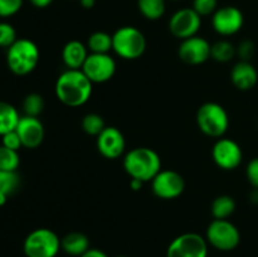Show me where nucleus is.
I'll return each mask as SVG.
<instances>
[{"label":"nucleus","instance_id":"f257e3e1","mask_svg":"<svg viewBox=\"0 0 258 257\" xmlns=\"http://www.w3.org/2000/svg\"><path fill=\"white\" fill-rule=\"evenodd\" d=\"M55 95L64 105L78 107L90 100L92 95V82L82 70H68L58 77L55 82Z\"/></svg>","mask_w":258,"mask_h":257},{"label":"nucleus","instance_id":"f03ea898","mask_svg":"<svg viewBox=\"0 0 258 257\" xmlns=\"http://www.w3.org/2000/svg\"><path fill=\"white\" fill-rule=\"evenodd\" d=\"M123 168L133 179H139L141 181L153 180L161 170L160 156L153 149H133L125 156Z\"/></svg>","mask_w":258,"mask_h":257},{"label":"nucleus","instance_id":"7ed1b4c3","mask_svg":"<svg viewBox=\"0 0 258 257\" xmlns=\"http://www.w3.org/2000/svg\"><path fill=\"white\" fill-rule=\"evenodd\" d=\"M39 62V49L30 39H17L7 52V63L9 70L17 76H25L34 71Z\"/></svg>","mask_w":258,"mask_h":257},{"label":"nucleus","instance_id":"20e7f679","mask_svg":"<svg viewBox=\"0 0 258 257\" xmlns=\"http://www.w3.org/2000/svg\"><path fill=\"white\" fill-rule=\"evenodd\" d=\"M146 39L135 27H122L112 35V49L123 59H136L145 52Z\"/></svg>","mask_w":258,"mask_h":257},{"label":"nucleus","instance_id":"39448f33","mask_svg":"<svg viewBox=\"0 0 258 257\" xmlns=\"http://www.w3.org/2000/svg\"><path fill=\"white\" fill-rule=\"evenodd\" d=\"M60 248L57 234L48 228H38L30 232L24 239L23 249L27 257H55Z\"/></svg>","mask_w":258,"mask_h":257},{"label":"nucleus","instance_id":"423d86ee","mask_svg":"<svg viewBox=\"0 0 258 257\" xmlns=\"http://www.w3.org/2000/svg\"><path fill=\"white\" fill-rule=\"evenodd\" d=\"M197 122L202 133L212 138H221L227 131L229 118L226 110L216 102H208L201 106L197 113Z\"/></svg>","mask_w":258,"mask_h":257},{"label":"nucleus","instance_id":"0eeeda50","mask_svg":"<svg viewBox=\"0 0 258 257\" xmlns=\"http://www.w3.org/2000/svg\"><path fill=\"white\" fill-rule=\"evenodd\" d=\"M207 239L221 251H231L238 246L241 234L237 227L227 219H214L207 229Z\"/></svg>","mask_w":258,"mask_h":257},{"label":"nucleus","instance_id":"6e6552de","mask_svg":"<svg viewBox=\"0 0 258 257\" xmlns=\"http://www.w3.org/2000/svg\"><path fill=\"white\" fill-rule=\"evenodd\" d=\"M206 239L197 233H184L173 239L166 251V257H207Z\"/></svg>","mask_w":258,"mask_h":257},{"label":"nucleus","instance_id":"1a4fd4ad","mask_svg":"<svg viewBox=\"0 0 258 257\" xmlns=\"http://www.w3.org/2000/svg\"><path fill=\"white\" fill-rule=\"evenodd\" d=\"M116 71V63L107 53H91L82 67V72L92 83L107 82Z\"/></svg>","mask_w":258,"mask_h":257},{"label":"nucleus","instance_id":"9d476101","mask_svg":"<svg viewBox=\"0 0 258 257\" xmlns=\"http://www.w3.org/2000/svg\"><path fill=\"white\" fill-rule=\"evenodd\" d=\"M202 25V17L193 8H184L173 14L169 22V29L174 37L188 39L194 37Z\"/></svg>","mask_w":258,"mask_h":257},{"label":"nucleus","instance_id":"9b49d317","mask_svg":"<svg viewBox=\"0 0 258 257\" xmlns=\"http://www.w3.org/2000/svg\"><path fill=\"white\" fill-rule=\"evenodd\" d=\"M185 188L183 176L174 170H160L153 179V191L161 199H174Z\"/></svg>","mask_w":258,"mask_h":257},{"label":"nucleus","instance_id":"f8f14e48","mask_svg":"<svg viewBox=\"0 0 258 257\" xmlns=\"http://www.w3.org/2000/svg\"><path fill=\"white\" fill-rule=\"evenodd\" d=\"M243 14L236 7H223L217 9L212 19L214 30L222 35L236 34L243 27Z\"/></svg>","mask_w":258,"mask_h":257},{"label":"nucleus","instance_id":"ddd939ff","mask_svg":"<svg viewBox=\"0 0 258 257\" xmlns=\"http://www.w3.org/2000/svg\"><path fill=\"white\" fill-rule=\"evenodd\" d=\"M213 159L217 165L226 170L236 169L242 161V150L236 141L221 139L213 146Z\"/></svg>","mask_w":258,"mask_h":257},{"label":"nucleus","instance_id":"4468645a","mask_svg":"<svg viewBox=\"0 0 258 257\" xmlns=\"http://www.w3.org/2000/svg\"><path fill=\"white\" fill-rule=\"evenodd\" d=\"M211 48L204 38L194 35L183 40L179 47V57L188 65H201L211 57Z\"/></svg>","mask_w":258,"mask_h":257},{"label":"nucleus","instance_id":"2eb2a0df","mask_svg":"<svg viewBox=\"0 0 258 257\" xmlns=\"http://www.w3.org/2000/svg\"><path fill=\"white\" fill-rule=\"evenodd\" d=\"M15 131L22 140V145L27 149H35L42 144L44 139V127L38 117L22 116Z\"/></svg>","mask_w":258,"mask_h":257},{"label":"nucleus","instance_id":"dca6fc26","mask_svg":"<svg viewBox=\"0 0 258 257\" xmlns=\"http://www.w3.org/2000/svg\"><path fill=\"white\" fill-rule=\"evenodd\" d=\"M98 151L107 159H116L125 150V139L118 128L105 127L97 136Z\"/></svg>","mask_w":258,"mask_h":257},{"label":"nucleus","instance_id":"f3484780","mask_svg":"<svg viewBox=\"0 0 258 257\" xmlns=\"http://www.w3.org/2000/svg\"><path fill=\"white\" fill-rule=\"evenodd\" d=\"M231 80L233 85L238 90L247 91L254 87L257 83L258 75L257 71L253 66L246 60H241L233 67L231 73Z\"/></svg>","mask_w":258,"mask_h":257},{"label":"nucleus","instance_id":"a211bd4d","mask_svg":"<svg viewBox=\"0 0 258 257\" xmlns=\"http://www.w3.org/2000/svg\"><path fill=\"white\" fill-rule=\"evenodd\" d=\"M63 62L68 70H80L87 59V48L78 40H71L63 48Z\"/></svg>","mask_w":258,"mask_h":257},{"label":"nucleus","instance_id":"6ab92c4d","mask_svg":"<svg viewBox=\"0 0 258 257\" xmlns=\"http://www.w3.org/2000/svg\"><path fill=\"white\" fill-rule=\"evenodd\" d=\"M60 247L66 253L81 257L90 249V239L80 232H72L63 237V239L60 241Z\"/></svg>","mask_w":258,"mask_h":257},{"label":"nucleus","instance_id":"aec40b11","mask_svg":"<svg viewBox=\"0 0 258 257\" xmlns=\"http://www.w3.org/2000/svg\"><path fill=\"white\" fill-rule=\"evenodd\" d=\"M19 120L20 116L17 108L10 103L0 101V136L14 131Z\"/></svg>","mask_w":258,"mask_h":257},{"label":"nucleus","instance_id":"412c9836","mask_svg":"<svg viewBox=\"0 0 258 257\" xmlns=\"http://www.w3.org/2000/svg\"><path fill=\"white\" fill-rule=\"evenodd\" d=\"M20 178L17 171L0 170V207L7 203L8 198L19 188Z\"/></svg>","mask_w":258,"mask_h":257},{"label":"nucleus","instance_id":"4be33fe9","mask_svg":"<svg viewBox=\"0 0 258 257\" xmlns=\"http://www.w3.org/2000/svg\"><path fill=\"white\" fill-rule=\"evenodd\" d=\"M141 14L149 20H156L165 13V0H138Z\"/></svg>","mask_w":258,"mask_h":257},{"label":"nucleus","instance_id":"5701e85b","mask_svg":"<svg viewBox=\"0 0 258 257\" xmlns=\"http://www.w3.org/2000/svg\"><path fill=\"white\" fill-rule=\"evenodd\" d=\"M236 209L233 198L228 196H221L214 199L212 204V214L216 219H227Z\"/></svg>","mask_w":258,"mask_h":257},{"label":"nucleus","instance_id":"b1692460","mask_svg":"<svg viewBox=\"0 0 258 257\" xmlns=\"http://www.w3.org/2000/svg\"><path fill=\"white\" fill-rule=\"evenodd\" d=\"M88 48L92 53H108L112 49V35L105 32H96L88 38Z\"/></svg>","mask_w":258,"mask_h":257},{"label":"nucleus","instance_id":"393cba45","mask_svg":"<svg viewBox=\"0 0 258 257\" xmlns=\"http://www.w3.org/2000/svg\"><path fill=\"white\" fill-rule=\"evenodd\" d=\"M19 163L20 158L18 151L5 148L4 145H0V170L17 171Z\"/></svg>","mask_w":258,"mask_h":257},{"label":"nucleus","instance_id":"a878e982","mask_svg":"<svg viewBox=\"0 0 258 257\" xmlns=\"http://www.w3.org/2000/svg\"><path fill=\"white\" fill-rule=\"evenodd\" d=\"M234 53H236L234 47L227 40L217 42L211 48V57L216 59L217 62H228L233 58Z\"/></svg>","mask_w":258,"mask_h":257},{"label":"nucleus","instance_id":"bb28decb","mask_svg":"<svg viewBox=\"0 0 258 257\" xmlns=\"http://www.w3.org/2000/svg\"><path fill=\"white\" fill-rule=\"evenodd\" d=\"M44 108V101L43 97L38 93H29L23 101V110L25 115L38 117Z\"/></svg>","mask_w":258,"mask_h":257},{"label":"nucleus","instance_id":"cd10ccee","mask_svg":"<svg viewBox=\"0 0 258 257\" xmlns=\"http://www.w3.org/2000/svg\"><path fill=\"white\" fill-rule=\"evenodd\" d=\"M82 127L85 133L90 134V135L98 136L103 130H105V121L97 113H88L83 117L82 120Z\"/></svg>","mask_w":258,"mask_h":257},{"label":"nucleus","instance_id":"c85d7f7f","mask_svg":"<svg viewBox=\"0 0 258 257\" xmlns=\"http://www.w3.org/2000/svg\"><path fill=\"white\" fill-rule=\"evenodd\" d=\"M17 32L9 23H0V47L9 48L17 40Z\"/></svg>","mask_w":258,"mask_h":257},{"label":"nucleus","instance_id":"c756f323","mask_svg":"<svg viewBox=\"0 0 258 257\" xmlns=\"http://www.w3.org/2000/svg\"><path fill=\"white\" fill-rule=\"evenodd\" d=\"M22 7L23 0H0V18L13 17Z\"/></svg>","mask_w":258,"mask_h":257},{"label":"nucleus","instance_id":"7c9ffc66","mask_svg":"<svg viewBox=\"0 0 258 257\" xmlns=\"http://www.w3.org/2000/svg\"><path fill=\"white\" fill-rule=\"evenodd\" d=\"M193 9L201 17L209 15L217 10V0H194Z\"/></svg>","mask_w":258,"mask_h":257},{"label":"nucleus","instance_id":"2f4dec72","mask_svg":"<svg viewBox=\"0 0 258 257\" xmlns=\"http://www.w3.org/2000/svg\"><path fill=\"white\" fill-rule=\"evenodd\" d=\"M3 138V144L5 148L12 149V150L18 151L20 148H22V140H20L19 135H18L17 131H10V133L5 134V135L2 136Z\"/></svg>","mask_w":258,"mask_h":257},{"label":"nucleus","instance_id":"473e14b6","mask_svg":"<svg viewBox=\"0 0 258 257\" xmlns=\"http://www.w3.org/2000/svg\"><path fill=\"white\" fill-rule=\"evenodd\" d=\"M247 178L249 183L258 189V158H254L253 160L249 161L247 166Z\"/></svg>","mask_w":258,"mask_h":257},{"label":"nucleus","instance_id":"72a5a7b5","mask_svg":"<svg viewBox=\"0 0 258 257\" xmlns=\"http://www.w3.org/2000/svg\"><path fill=\"white\" fill-rule=\"evenodd\" d=\"M254 52V45L253 43L249 42V40H244L239 44V49H238V54L239 57L242 58V60H246L248 62L251 59V57L253 55Z\"/></svg>","mask_w":258,"mask_h":257},{"label":"nucleus","instance_id":"f704fd0d","mask_svg":"<svg viewBox=\"0 0 258 257\" xmlns=\"http://www.w3.org/2000/svg\"><path fill=\"white\" fill-rule=\"evenodd\" d=\"M81 257H107V254L105 252H102L101 249H96V248H90L87 252L82 254Z\"/></svg>","mask_w":258,"mask_h":257},{"label":"nucleus","instance_id":"c9c22d12","mask_svg":"<svg viewBox=\"0 0 258 257\" xmlns=\"http://www.w3.org/2000/svg\"><path fill=\"white\" fill-rule=\"evenodd\" d=\"M30 3H32V5H34L35 8H47L49 7L50 4L53 3V0H29Z\"/></svg>","mask_w":258,"mask_h":257},{"label":"nucleus","instance_id":"e433bc0d","mask_svg":"<svg viewBox=\"0 0 258 257\" xmlns=\"http://www.w3.org/2000/svg\"><path fill=\"white\" fill-rule=\"evenodd\" d=\"M80 3L85 9H92L96 4V0H80Z\"/></svg>","mask_w":258,"mask_h":257},{"label":"nucleus","instance_id":"4c0bfd02","mask_svg":"<svg viewBox=\"0 0 258 257\" xmlns=\"http://www.w3.org/2000/svg\"><path fill=\"white\" fill-rule=\"evenodd\" d=\"M143 183H144V181L139 180V179H131L130 185H131V188L134 189V190H139V189L141 188V185H143Z\"/></svg>","mask_w":258,"mask_h":257},{"label":"nucleus","instance_id":"58836bf2","mask_svg":"<svg viewBox=\"0 0 258 257\" xmlns=\"http://www.w3.org/2000/svg\"><path fill=\"white\" fill-rule=\"evenodd\" d=\"M251 201L254 202V203H258V189L257 188H254V190L252 191Z\"/></svg>","mask_w":258,"mask_h":257},{"label":"nucleus","instance_id":"ea45409f","mask_svg":"<svg viewBox=\"0 0 258 257\" xmlns=\"http://www.w3.org/2000/svg\"><path fill=\"white\" fill-rule=\"evenodd\" d=\"M117 257H126V256H117Z\"/></svg>","mask_w":258,"mask_h":257}]
</instances>
